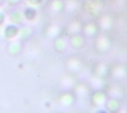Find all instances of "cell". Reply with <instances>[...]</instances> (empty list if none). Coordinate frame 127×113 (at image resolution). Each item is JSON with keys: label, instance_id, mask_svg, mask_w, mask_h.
Instances as JSON below:
<instances>
[{"label": "cell", "instance_id": "cell-1", "mask_svg": "<svg viewBox=\"0 0 127 113\" xmlns=\"http://www.w3.org/2000/svg\"><path fill=\"white\" fill-rule=\"evenodd\" d=\"M18 32H19V29L15 24L14 25H8L4 29V37L7 39H12L18 34Z\"/></svg>", "mask_w": 127, "mask_h": 113}, {"label": "cell", "instance_id": "cell-2", "mask_svg": "<svg viewBox=\"0 0 127 113\" xmlns=\"http://www.w3.org/2000/svg\"><path fill=\"white\" fill-rule=\"evenodd\" d=\"M9 18H10V20H11L12 23L19 24L20 22H22V19L20 18H23V16H22V14H20V12L17 11V10H12V11L9 13Z\"/></svg>", "mask_w": 127, "mask_h": 113}, {"label": "cell", "instance_id": "cell-3", "mask_svg": "<svg viewBox=\"0 0 127 113\" xmlns=\"http://www.w3.org/2000/svg\"><path fill=\"white\" fill-rule=\"evenodd\" d=\"M24 13H25V16L28 19H33L35 17V15H36V11H35V9H33V8H26Z\"/></svg>", "mask_w": 127, "mask_h": 113}, {"label": "cell", "instance_id": "cell-4", "mask_svg": "<svg viewBox=\"0 0 127 113\" xmlns=\"http://www.w3.org/2000/svg\"><path fill=\"white\" fill-rule=\"evenodd\" d=\"M4 22H5V13L2 10H0V26H2Z\"/></svg>", "mask_w": 127, "mask_h": 113}, {"label": "cell", "instance_id": "cell-5", "mask_svg": "<svg viewBox=\"0 0 127 113\" xmlns=\"http://www.w3.org/2000/svg\"><path fill=\"white\" fill-rule=\"evenodd\" d=\"M19 1H20V0H6L7 4H8V5H10V6H13V5L18 4V3H19Z\"/></svg>", "mask_w": 127, "mask_h": 113}, {"label": "cell", "instance_id": "cell-6", "mask_svg": "<svg viewBox=\"0 0 127 113\" xmlns=\"http://www.w3.org/2000/svg\"><path fill=\"white\" fill-rule=\"evenodd\" d=\"M31 3H40V0H29Z\"/></svg>", "mask_w": 127, "mask_h": 113}, {"label": "cell", "instance_id": "cell-7", "mask_svg": "<svg viewBox=\"0 0 127 113\" xmlns=\"http://www.w3.org/2000/svg\"><path fill=\"white\" fill-rule=\"evenodd\" d=\"M6 3V0H0V6H2Z\"/></svg>", "mask_w": 127, "mask_h": 113}]
</instances>
